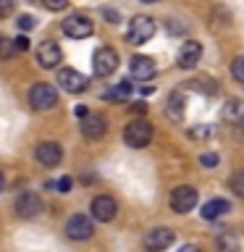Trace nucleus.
Segmentation results:
<instances>
[{
	"instance_id": "0eeeda50",
	"label": "nucleus",
	"mask_w": 244,
	"mask_h": 252,
	"mask_svg": "<svg viewBox=\"0 0 244 252\" xmlns=\"http://www.w3.org/2000/svg\"><path fill=\"white\" fill-rule=\"evenodd\" d=\"M105 131H108V121H105V116H100V113H87L82 116V134L87 139H100V137H105Z\"/></svg>"
},
{
	"instance_id": "ddd939ff",
	"label": "nucleus",
	"mask_w": 244,
	"mask_h": 252,
	"mask_svg": "<svg viewBox=\"0 0 244 252\" xmlns=\"http://www.w3.org/2000/svg\"><path fill=\"white\" fill-rule=\"evenodd\" d=\"M34 155L45 168H55V165L61 163V158H63V150H61L58 142H39Z\"/></svg>"
},
{
	"instance_id": "dca6fc26",
	"label": "nucleus",
	"mask_w": 244,
	"mask_h": 252,
	"mask_svg": "<svg viewBox=\"0 0 244 252\" xmlns=\"http://www.w3.org/2000/svg\"><path fill=\"white\" fill-rule=\"evenodd\" d=\"M171 244H173V231L165 226L152 228V231L145 236V247H150V250H165V247H171Z\"/></svg>"
},
{
	"instance_id": "b1692460",
	"label": "nucleus",
	"mask_w": 244,
	"mask_h": 252,
	"mask_svg": "<svg viewBox=\"0 0 244 252\" xmlns=\"http://www.w3.org/2000/svg\"><path fill=\"white\" fill-rule=\"evenodd\" d=\"M210 134H213L210 126H194V129L189 131V137L192 139H205V137H210Z\"/></svg>"
},
{
	"instance_id": "1a4fd4ad",
	"label": "nucleus",
	"mask_w": 244,
	"mask_h": 252,
	"mask_svg": "<svg viewBox=\"0 0 244 252\" xmlns=\"http://www.w3.org/2000/svg\"><path fill=\"white\" fill-rule=\"evenodd\" d=\"M118 213V202L113 200L110 194H100L92 200V218L94 220H102V223H108V220H113Z\"/></svg>"
},
{
	"instance_id": "7c9ffc66",
	"label": "nucleus",
	"mask_w": 244,
	"mask_h": 252,
	"mask_svg": "<svg viewBox=\"0 0 244 252\" xmlns=\"http://www.w3.org/2000/svg\"><path fill=\"white\" fill-rule=\"evenodd\" d=\"M102 13H105V19H108L110 24H118V11H110V8H105Z\"/></svg>"
},
{
	"instance_id": "a211bd4d",
	"label": "nucleus",
	"mask_w": 244,
	"mask_h": 252,
	"mask_svg": "<svg viewBox=\"0 0 244 252\" xmlns=\"http://www.w3.org/2000/svg\"><path fill=\"white\" fill-rule=\"evenodd\" d=\"M165 113H168V118H173V121H181V118H184V94H181V92H171Z\"/></svg>"
},
{
	"instance_id": "f03ea898",
	"label": "nucleus",
	"mask_w": 244,
	"mask_h": 252,
	"mask_svg": "<svg viewBox=\"0 0 244 252\" xmlns=\"http://www.w3.org/2000/svg\"><path fill=\"white\" fill-rule=\"evenodd\" d=\"M150 139H152V126L147 121H129V126L123 129V142L129 145L131 150H142L150 145Z\"/></svg>"
},
{
	"instance_id": "6e6552de",
	"label": "nucleus",
	"mask_w": 244,
	"mask_h": 252,
	"mask_svg": "<svg viewBox=\"0 0 244 252\" xmlns=\"http://www.w3.org/2000/svg\"><path fill=\"white\" fill-rule=\"evenodd\" d=\"M66 234L71 236V239H76V242H82V239H90V236L94 234V226H92V220L90 216H71L66 220Z\"/></svg>"
},
{
	"instance_id": "c756f323",
	"label": "nucleus",
	"mask_w": 244,
	"mask_h": 252,
	"mask_svg": "<svg viewBox=\"0 0 244 252\" xmlns=\"http://www.w3.org/2000/svg\"><path fill=\"white\" fill-rule=\"evenodd\" d=\"M200 163H202V165H218V155L208 153V155H202V158H200Z\"/></svg>"
},
{
	"instance_id": "c85d7f7f",
	"label": "nucleus",
	"mask_w": 244,
	"mask_h": 252,
	"mask_svg": "<svg viewBox=\"0 0 244 252\" xmlns=\"http://www.w3.org/2000/svg\"><path fill=\"white\" fill-rule=\"evenodd\" d=\"M13 11V0H0V16H8Z\"/></svg>"
},
{
	"instance_id": "2eb2a0df",
	"label": "nucleus",
	"mask_w": 244,
	"mask_h": 252,
	"mask_svg": "<svg viewBox=\"0 0 244 252\" xmlns=\"http://www.w3.org/2000/svg\"><path fill=\"white\" fill-rule=\"evenodd\" d=\"M129 74L131 79H152L155 76V61L150 58V55H134L129 61Z\"/></svg>"
},
{
	"instance_id": "4be33fe9",
	"label": "nucleus",
	"mask_w": 244,
	"mask_h": 252,
	"mask_svg": "<svg viewBox=\"0 0 244 252\" xmlns=\"http://www.w3.org/2000/svg\"><path fill=\"white\" fill-rule=\"evenodd\" d=\"M13 53H19L13 47V39H3V37H0V58H11Z\"/></svg>"
},
{
	"instance_id": "bb28decb",
	"label": "nucleus",
	"mask_w": 244,
	"mask_h": 252,
	"mask_svg": "<svg viewBox=\"0 0 244 252\" xmlns=\"http://www.w3.org/2000/svg\"><path fill=\"white\" fill-rule=\"evenodd\" d=\"M47 11H63V8L68 5V0H42Z\"/></svg>"
},
{
	"instance_id": "393cba45",
	"label": "nucleus",
	"mask_w": 244,
	"mask_h": 252,
	"mask_svg": "<svg viewBox=\"0 0 244 252\" xmlns=\"http://www.w3.org/2000/svg\"><path fill=\"white\" fill-rule=\"evenodd\" d=\"M53 187L58 189V192H71V187H74V179H71V176H63V179H58V181H53Z\"/></svg>"
},
{
	"instance_id": "412c9836",
	"label": "nucleus",
	"mask_w": 244,
	"mask_h": 252,
	"mask_svg": "<svg viewBox=\"0 0 244 252\" xmlns=\"http://www.w3.org/2000/svg\"><path fill=\"white\" fill-rule=\"evenodd\" d=\"M231 192L236 197H244V171L236 173V176H231Z\"/></svg>"
},
{
	"instance_id": "9d476101",
	"label": "nucleus",
	"mask_w": 244,
	"mask_h": 252,
	"mask_svg": "<svg viewBox=\"0 0 244 252\" xmlns=\"http://www.w3.org/2000/svg\"><path fill=\"white\" fill-rule=\"evenodd\" d=\"M58 84H61L66 92L79 94V92L87 90V84H90V82H87V76L79 74L76 68H61V71H58Z\"/></svg>"
},
{
	"instance_id": "f8f14e48",
	"label": "nucleus",
	"mask_w": 244,
	"mask_h": 252,
	"mask_svg": "<svg viewBox=\"0 0 244 252\" xmlns=\"http://www.w3.org/2000/svg\"><path fill=\"white\" fill-rule=\"evenodd\" d=\"M61 61H63V53H61V47L55 45L53 39H45V42L37 47V63L42 68H55Z\"/></svg>"
},
{
	"instance_id": "7ed1b4c3",
	"label": "nucleus",
	"mask_w": 244,
	"mask_h": 252,
	"mask_svg": "<svg viewBox=\"0 0 244 252\" xmlns=\"http://www.w3.org/2000/svg\"><path fill=\"white\" fill-rule=\"evenodd\" d=\"M29 102L34 110H50L58 105V90L47 82H37L29 92Z\"/></svg>"
},
{
	"instance_id": "473e14b6",
	"label": "nucleus",
	"mask_w": 244,
	"mask_h": 252,
	"mask_svg": "<svg viewBox=\"0 0 244 252\" xmlns=\"http://www.w3.org/2000/svg\"><path fill=\"white\" fill-rule=\"evenodd\" d=\"M3 187H5V179H3V173H0V192H3Z\"/></svg>"
},
{
	"instance_id": "6ab92c4d",
	"label": "nucleus",
	"mask_w": 244,
	"mask_h": 252,
	"mask_svg": "<svg viewBox=\"0 0 244 252\" xmlns=\"http://www.w3.org/2000/svg\"><path fill=\"white\" fill-rule=\"evenodd\" d=\"M129 92H131V82H129V79H123V82H118L113 90L105 92L102 97H105V100H126V97H129Z\"/></svg>"
},
{
	"instance_id": "f3484780",
	"label": "nucleus",
	"mask_w": 244,
	"mask_h": 252,
	"mask_svg": "<svg viewBox=\"0 0 244 252\" xmlns=\"http://www.w3.org/2000/svg\"><path fill=\"white\" fill-rule=\"evenodd\" d=\"M228 210H231V202H228V200H220V197H218V200H208V202H205L200 213H202L205 220H215V218H220V216H226Z\"/></svg>"
},
{
	"instance_id": "39448f33",
	"label": "nucleus",
	"mask_w": 244,
	"mask_h": 252,
	"mask_svg": "<svg viewBox=\"0 0 244 252\" xmlns=\"http://www.w3.org/2000/svg\"><path fill=\"white\" fill-rule=\"evenodd\" d=\"M171 210H176V213H189V210H194V205H197V189L194 187H189V184H181L176 187L171 192Z\"/></svg>"
},
{
	"instance_id": "72a5a7b5",
	"label": "nucleus",
	"mask_w": 244,
	"mask_h": 252,
	"mask_svg": "<svg viewBox=\"0 0 244 252\" xmlns=\"http://www.w3.org/2000/svg\"><path fill=\"white\" fill-rule=\"evenodd\" d=\"M142 3H157V0H142Z\"/></svg>"
},
{
	"instance_id": "2f4dec72",
	"label": "nucleus",
	"mask_w": 244,
	"mask_h": 252,
	"mask_svg": "<svg viewBox=\"0 0 244 252\" xmlns=\"http://www.w3.org/2000/svg\"><path fill=\"white\" fill-rule=\"evenodd\" d=\"M131 108L137 110V113H145V110H147V105H145L142 100H139V102H131Z\"/></svg>"
},
{
	"instance_id": "9b49d317",
	"label": "nucleus",
	"mask_w": 244,
	"mask_h": 252,
	"mask_svg": "<svg viewBox=\"0 0 244 252\" xmlns=\"http://www.w3.org/2000/svg\"><path fill=\"white\" fill-rule=\"evenodd\" d=\"M16 213H19V218H34L39 216V210H42V200L34 194V192H24L16 197Z\"/></svg>"
},
{
	"instance_id": "5701e85b",
	"label": "nucleus",
	"mask_w": 244,
	"mask_h": 252,
	"mask_svg": "<svg viewBox=\"0 0 244 252\" xmlns=\"http://www.w3.org/2000/svg\"><path fill=\"white\" fill-rule=\"evenodd\" d=\"M231 74L239 79V82H244V55L234 58V63H231Z\"/></svg>"
},
{
	"instance_id": "20e7f679",
	"label": "nucleus",
	"mask_w": 244,
	"mask_h": 252,
	"mask_svg": "<svg viewBox=\"0 0 244 252\" xmlns=\"http://www.w3.org/2000/svg\"><path fill=\"white\" fill-rule=\"evenodd\" d=\"M118 68V53L113 47H97L92 55V71L97 76H110Z\"/></svg>"
},
{
	"instance_id": "423d86ee",
	"label": "nucleus",
	"mask_w": 244,
	"mask_h": 252,
	"mask_svg": "<svg viewBox=\"0 0 244 252\" xmlns=\"http://www.w3.org/2000/svg\"><path fill=\"white\" fill-rule=\"evenodd\" d=\"M63 32L71 37V39H87L94 32V24L90 16H82V13H74L63 21Z\"/></svg>"
},
{
	"instance_id": "cd10ccee",
	"label": "nucleus",
	"mask_w": 244,
	"mask_h": 252,
	"mask_svg": "<svg viewBox=\"0 0 244 252\" xmlns=\"http://www.w3.org/2000/svg\"><path fill=\"white\" fill-rule=\"evenodd\" d=\"M13 47H16V50H29V37H16Z\"/></svg>"
},
{
	"instance_id": "a878e982",
	"label": "nucleus",
	"mask_w": 244,
	"mask_h": 252,
	"mask_svg": "<svg viewBox=\"0 0 244 252\" xmlns=\"http://www.w3.org/2000/svg\"><path fill=\"white\" fill-rule=\"evenodd\" d=\"M34 27H37L34 16H21V19H19V29L21 32H29V29H34Z\"/></svg>"
},
{
	"instance_id": "aec40b11",
	"label": "nucleus",
	"mask_w": 244,
	"mask_h": 252,
	"mask_svg": "<svg viewBox=\"0 0 244 252\" xmlns=\"http://www.w3.org/2000/svg\"><path fill=\"white\" fill-rule=\"evenodd\" d=\"M223 116L228 118V121H242V118H244V102H239V100H228Z\"/></svg>"
},
{
	"instance_id": "4468645a",
	"label": "nucleus",
	"mask_w": 244,
	"mask_h": 252,
	"mask_svg": "<svg viewBox=\"0 0 244 252\" xmlns=\"http://www.w3.org/2000/svg\"><path fill=\"white\" fill-rule=\"evenodd\" d=\"M202 58V42H197V39H186L184 45H181L179 50V66L181 68H194L197 63Z\"/></svg>"
},
{
	"instance_id": "f257e3e1",
	"label": "nucleus",
	"mask_w": 244,
	"mask_h": 252,
	"mask_svg": "<svg viewBox=\"0 0 244 252\" xmlns=\"http://www.w3.org/2000/svg\"><path fill=\"white\" fill-rule=\"evenodd\" d=\"M155 34V21H152V16H145V13H139V16H134V19L129 21V32H126V39H129L131 45H145L150 42Z\"/></svg>"
}]
</instances>
